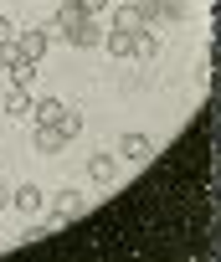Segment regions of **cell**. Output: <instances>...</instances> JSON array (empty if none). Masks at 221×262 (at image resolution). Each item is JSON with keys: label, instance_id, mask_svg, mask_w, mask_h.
I'll list each match as a JSON object with an SVG mask.
<instances>
[{"label": "cell", "instance_id": "6", "mask_svg": "<svg viewBox=\"0 0 221 262\" xmlns=\"http://www.w3.org/2000/svg\"><path fill=\"white\" fill-rule=\"evenodd\" d=\"M31 144H36V155H62V144H67V134H62V128L57 123H36V134H31Z\"/></svg>", "mask_w": 221, "mask_h": 262}, {"label": "cell", "instance_id": "2", "mask_svg": "<svg viewBox=\"0 0 221 262\" xmlns=\"http://www.w3.org/2000/svg\"><path fill=\"white\" fill-rule=\"evenodd\" d=\"M103 31H144V16H139V6H134V0H114V6H108V21H103Z\"/></svg>", "mask_w": 221, "mask_h": 262}, {"label": "cell", "instance_id": "14", "mask_svg": "<svg viewBox=\"0 0 221 262\" xmlns=\"http://www.w3.org/2000/svg\"><path fill=\"white\" fill-rule=\"evenodd\" d=\"M57 128H62L67 139H77V134H82V113H72V108H67V113L57 118Z\"/></svg>", "mask_w": 221, "mask_h": 262}, {"label": "cell", "instance_id": "18", "mask_svg": "<svg viewBox=\"0 0 221 262\" xmlns=\"http://www.w3.org/2000/svg\"><path fill=\"white\" fill-rule=\"evenodd\" d=\"M0 211H6V195H0Z\"/></svg>", "mask_w": 221, "mask_h": 262}, {"label": "cell", "instance_id": "17", "mask_svg": "<svg viewBox=\"0 0 221 262\" xmlns=\"http://www.w3.org/2000/svg\"><path fill=\"white\" fill-rule=\"evenodd\" d=\"M6 62H11V52H6V47H0V72H6Z\"/></svg>", "mask_w": 221, "mask_h": 262}, {"label": "cell", "instance_id": "10", "mask_svg": "<svg viewBox=\"0 0 221 262\" xmlns=\"http://www.w3.org/2000/svg\"><path fill=\"white\" fill-rule=\"evenodd\" d=\"M6 113H11V118H31V93L11 82V93H6Z\"/></svg>", "mask_w": 221, "mask_h": 262}, {"label": "cell", "instance_id": "3", "mask_svg": "<svg viewBox=\"0 0 221 262\" xmlns=\"http://www.w3.org/2000/svg\"><path fill=\"white\" fill-rule=\"evenodd\" d=\"M62 41H67V47H77V52H93V47H103V21H98V16H82Z\"/></svg>", "mask_w": 221, "mask_h": 262}, {"label": "cell", "instance_id": "5", "mask_svg": "<svg viewBox=\"0 0 221 262\" xmlns=\"http://www.w3.org/2000/svg\"><path fill=\"white\" fill-rule=\"evenodd\" d=\"M134 47H139V31H103V52H108V57L129 62V57H134Z\"/></svg>", "mask_w": 221, "mask_h": 262}, {"label": "cell", "instance_id": "8", "mask_svg": "<svg viewBox=\"0 0 221 262\" xmlns=\"http://www.w3.org/2000/svg\"><path fill=\"white\" fill-rule=\"evenodd\" d=\"M82 16H87V11H82V0H62V6H57V21H52V36H67Z\"/></svg>", "mask_w": 221, "mask_h": 262}, {"label": "cell", "instance_id": "16", "mask_svg": "<svg viewBox=\"0 0 221 262\" xmlns=\"http://www.w3.org/2000/svg\"><path fill=\"white\" fill-rule=\"evenodd\" d=\"M0 47H16V31H11V21L0 16Z\"/></svg>", "mask_w": 221, "mask_h": 262}, {"label": "cell", "instance_id": "15", "mask_svg": "<svg viewBox=\"0 0 221 262\" xmlns=\"http://www.w3.org/2000/svg\"><path fill=\"white\" fill-rule=\"evenodd\" d=\"M108 6H114V0H82V11H87V16H103Z\"/></svg>", "mask_w": 221, "mask_h": 262}, {"label": "cell", "instance_id": "1", "mask_svg": "<svg viewBox=\"0 0 221 262\" xmlns=\"http://www.w3.org/2000/svg\"><path fill=\"white\" fill-rule=\"evenodd\" d=\"M52 201H57V206H52V216L41 221V226H47V236H52V231H62L72 216H82V211H87V195H82V190H57Z\"/></svg>", "mask_w": 221, "mask_h": 262}, {"label": "cell", "instance_id": "11", "mask_svg": "<svg viewBox=\"0 0 221 262\" xmlns=\"http://www.w3.org/2000/svg\"><path fill=\"white\" fill-rule=\"evenodd\" d=\"M87 175H93V180H114V175H119V155H93V160H87Z\"/></svg>", "mask_w": 221, "mask_h": 262}, {"label": "cell", "instance_id": "7", "mask_svg": "<svg viewBox=\"0 0 221 262\" xmlns=\"http://www.w3.org/2000/svg\"><path fill=\"white\" fill-rule=\"evenodd\" d=\"M149 155H154L149 134H124V139H119V160H129V165H144Z\"/></svg>", "mask_w": 221, "mask_h": 262}, {"label": "cell", "instance_id": "9", "mask_svg": "<svg viewBox=\"0 0 221 262\" xmlns=\"http://www.w3.org/2000/svg\"><path fill=\"white\" fill-rule=\"evenodd\" d=\"M62 113H67L62 98H31V118H36V123H57Z\"/></svg>", "mask_w": 221, "mask_h": 262}, {"label": "cell", "instance_id": "13", "mask_svg": "<svg viewBox=\"0 0 221 262\" xmlns=\"http://www.w3.org/2000/svg\"><path fill=\"white\" fill-rule=\"evenodd\" d=\"M41 201H47V195H41V185H21V190L11 195V206H16V211H36Z\"/></svg>", "mask_w": 221, "mask_h": 262}, {"label": "cell", "instance_id": "12", "mask_svg": "<svg viewBox=\"0 0 221 262\" xmlns=\"http://www.w3.org/2000/svg\"><path fill=\"white\" fill-rule=\"evenodd\" d=\"M6 72H11V82H16V88H31V77H36V62H26V57H11V62H6Z\"/></svg>", "mask_w": 221, "mask_h": 262}, {"label": "cell", "instance_id": "4", "mask_svg": "<svg viewBox=\"0 0 221 262\" xmlns=\"http://www.w3.org/2000/svg\"><path fill=\"white\" fill-rule=\"evenodd\" d=\"M47 47H52V31L41 26V31H21L16 36V47H6L11 57H26V62H41L47 57Z\"/></svg>", "mask_w": 221, "mask_h": 262}]
</instances>
